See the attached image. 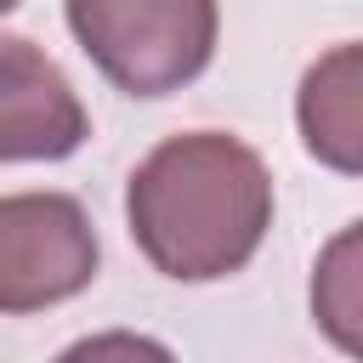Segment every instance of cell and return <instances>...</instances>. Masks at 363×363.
I'll return each instance as SVG.
<instances>
[{
	"label": "cell",
	"instance_id": "277c9868",
	"mask_svg": "<svg viewBox=\"0 0 363 363\" xmlns=\"http://www.w3.org/2000/svg\"><path fill=\"white\" fill-rule=\"evenodd\" d=\"M91 119L68 74L28 40L0 34V164L11 159H68Z\"/></svg>",
	"mask_w": 363,
	"mask_h": 363
},
{
	"label": "cell",
	"instance_id": "52a82bcc",
	"mask_svg": "<svg viewBox=\"0 0 363 363\" xmlns=\"http://www.w3.org/2000/svg\"><path fill=\"white\" fill-rule=\"evenodd\" d=\"M11 6H17V0H0V17H6V11H11Z\"/></svg>",
	"mask_w": 363,
	"mask_h": 363
},
{
	"label": "cell",
	"instance_id": "5b68a950",
	"mask_svg": "<svg viewBox=\"0 0 363 363\" xmlns=\"http://www.w3.org/2000/svg\"><path fill=\"white\" fill-rule=\"evenodd\" d=\"M301 136L306 147L335 164L357 170V45H335L301 85Z\"/></svg>",
	"mask_w": 363,
	"mask_h": 363
},
{
	"label": "cell",
	"instance_id": "6da1fadb",
	"mask_svg": "<svg viewBox=\"0 0 363 363\" xmlns=\"http://www.w3.org/2000/svg\"><path fill=\"white\" fill-rule=\"evenodd\" d=\"M136 250L182 284L238 272L272 227V176L255 147L221 130L159 142L125 193Z\"/></svg>",
	"mask_w": 363,
	"mask_h": 363
},
{
	"label": "cell",
	"instance_id": "8992f818",
	"mask_svg": "<svg viewBox=\"0 0 363 363\" xmlns=\"http://www.w3.org/2000/svg\"><path fill=\"white\" fill-rule=\"evenodd\" d=\"M352 255H357V233H340L335 238V250H329V261H323V272H318V284H312V306H318V318L329 323V335L340 340V346H357V278H352Z\"/></svg>",
	"mask_w": 363,
	"mask_h": 363
},
{
	"label": "cell",
	"instance_id": "3957f363",
	"mask_svg": "<svg viewBox=\"0 0 363 363\" xmlns=\"http://www.w3.org/2000/svg\"><path fill=\"white\" fill-rule=\"evenodd\" d=\"M96 278V233L68 193L0 199V312H40Z\"/></svg>",
	"mask_w": 363,
	"mask_h": 363
},
{
	"label": "cell",
	"instance_id": "7a4b0ae2",
	"mask_svg": "<svg viewBox=\"0 0 363 363\" xmlns=\"http://www.w3.org/2000/svg\"><path fill=\"white\" fill-rule=\"evenodd\" d=\"M68 28L125 96H170L216 57V0H68Z\"/></svg>",
	"mask_w": 363,
	"mask_h": 363
}]
</instances>
